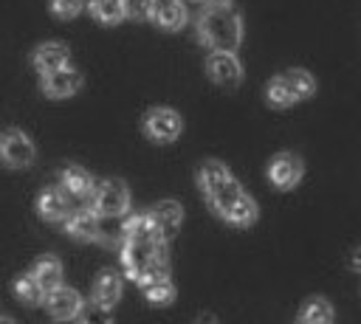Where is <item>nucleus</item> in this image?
<instances>
[{
	"mask_svg": "<svg viewBox=\"0 0 361 324\" xmlns=\"http://www.w3.org/2000/svg\"><path fill=\"white\" fill-rule=\"evenodd\" d=\"M206 73L214 85L234 90L243 82V62L237 59L234 51H212L206 59Z\"/></svg>",
	"mask_w": 361,
	"mask_h": 324,
	"instance_id": "0eeeda50",
	"label": "nucleus"
},
{
	"mask_svg": "<svg viewBox=\"0 0 361 324\" xmlns=\"http://www.w3.org/2000/svg\"><path fill=\"white\" fill-rule=\"evenodd\" d=\"M31 276H34V279L39 282V287L48 293V290H54L56 285H62V262H59L56 256L45 254V256H39V259L34 262Z\"/></svg>",
	"mask_w": 361,
	"mask_h": 324,
	"instance_id": "6ab92c4d",
	"label": "nucleus"
},
{
	"mask_svg": "<svg viewBox=\"0 0 361 324\" xmlns=\"http://www.w3.org/2000/svg\"><path fill=\"white\" fill-rule=\"evenodd\" d=\"M68 59H71V51H68L65 42H42L31 54V65L39 73H48L54 68H62V65H68Z\"/></svg>",
	"mask_w": 361,
	"mask_h": 324,
	"instance_id": "2eb2a0df",
	"label": "nucleus"
},
{
	"mask_svg": "<svg viewBox=\"0 0 361 324\" xmlns=\"http://www.w3.org/2000/svg\"><path fill=\"white\" fill-rule=\"evenodd\" d=\"M121 293H124V279L118 276V270H113V268L99 270V276L93 282V304L113 310L116 301L121 299Z\"/></svg>",
	"mask_w": 361,
	"mask_h": 324,
	"instance_id": "ddd939ff",
	"label": "nucleus"
},
{
	"mask_svg": "<svg viewBox=\"0 0 361 324\" xmlns=\"http://www.w3.org/2000/svg\"><path fill=\"white\" fill-rule=\"evenodd\" d=\"M87 8L90 14L104 23V25H116L124 20V8H121V0H87Z\"/></svg>",
	"mask_w": 361,
	"mask_h": 324,
	"instance_id": "4be33fe9",
	"label": "nucleus"
},
{
	"mask_svg": "<svg viewBox=\"0 0 361 324\" xmlns=\"http://www.w3.org/2000/svg\"><path fill=\"white\" fill-rule=\"evenodd\" d=\"M93 211L96 214H110V217H121L130 211V189L121 177H107L102 183L93 186Z\"/></svg>",
	"mask_w": 361,
	"mask_h": 324,
	"instance_id": "20e7f679",
	"label": "nucleus"
},
{
	"mask_svg": "<svg viewBox=\"0 0 361 324\" xmlns=\"http://www.w3.org/2000/svg\"><path fill=\"white\" fill-rule=\"evenodd\" d=\"M299 324H330L333 321V304L324 296H313L302 304V310L296 313Z\"/></svg>",
	"mask_w": 361,
	"mask_h": 324,
	"instance_id": "aec40b11",
	"label": "nucleus"
},
{
	"mask_svg": "<svg viewBox=\"0 0 361 324\" xmlns=\"http://www.w3.org/2000/svg\"><path fill=\"white\" fill-rule=\"evenodd\" d=\"M155 3L158 0H121V8H124V17L144 23V20H152Z\"/></svg>",
	"mask_w": 361,
	"mask_h": 324,
	"instance_id": "a878e982",
	"label": "nucleus"
},
{
	"mask_svg": "<svg viewBox=\"0 0 361 324\" xmlns=\"http://www.w3.org/2000/svg\"><path fill=\"white\" fill-rule=\"evenodd\" d=\"M14 293H17V299L23 301V304H39L42 301V296H45V290L39 287V282L31 276V273H20L17 279H14Z\"/></svg>",
	"mask_w": 361,
	"mask_h": 324,
	"instance_id": "393cba45",
	"label": "nucleus"
},
{
	"mask_svg": "<svg viewBox=\"0 0 361 324\" xmlns=\"http://www.w3.org/2000/svg\"><path fill=\"white\" fill-rule=\"evenodd\" d=\"M59 177H62V192H65L68 197L87 200V197L93 194L96 180H93V175H90L85 166H79V163H68V166L62 169Z\"/></svg>",
	"mask_w": 361,
	"mask_h": 324,
	"instance_id": "4468645a",
	"label": "nucleus"
},
{
	"mask_svg": "<svg viewBox=\"0 0 361 324\" xmlns=\"http://www.w3.org/2000/svg\"><path fill=\"white\" fill-rule=\"evenodd\" d=\"M138 287H141L144 299H147L149 304H155V307H166V304H172V301H175V285H172L169 273L149 276V279L138 282Z\"/></svg>",
	"mask_w": 361,
	"mask_h": 324,
	"instance_id": "a211bd4d",
	"label": "nucleus"
},
{
	"mask_svg": "<svg viewBox=\"0 0 361 324\" xmlns=\"http://www.w3.org/2000/svg\"><path fill=\"white\" fill-rule=\"evenodd\" d=\"M0 161L11 169H28L37 161V147L23 130L8 127L0 135Z\"/></svg>",
	"mask_w": 361,
	"mask_h": 324,
	"instance_id": "39448f33",
	"label": "nucleus"
},
{
	"mask_svg": "<svg viewBox=\"0 0 361 324\" xmlns=\"http://www.w3.org/2000/svg\"><path fill=\"white\" fill-rule=\"evenodd\" d=\"M189 11H186V3L183 0H158L155 3V11H152V23L164 31H178L183 28Z\"/></svg>",
	"mask_w": 361,
	"mask_h": 324,
	"instance_id": "f3484780",
	"label": "nucleus"
},
{
	"mask_svg": "<svg viewBox=\"0 0 361 324\" xmlns=\"http://www.w3.org/2000/svg\"><path fill=\"white\" fill-rule=\"evenodd\" d=\"M45 304H48V313L56 318V321H71V318H79L85 301L82 296L73 290V287H65V285H56L54 290H48L45 296Z\"/></svg>",
	"mask_w": 361,
	"mask_h": 324,
	"instance_id": "9b49d317",
	"label": "nucleus"
},
{
	"mask_svg": "<svg viewBox=\"0 0 361 324\" xmlns=\"http://www.w3.org/2000/svg\"><path fill=\"white\" fill-rule=\"evenodd\" d=\"M121 237H124V214H121V217L99 214V223H96V242L113 248V245H121Z\"/></svg>",
	"mask_w": 361,
	"mask_h": 324,
	"instance_id": "412c9836",
	"label": "nucleus"
},
{
	"mask_svg": "<svg viewBox=\"0 0 361 324\" xmlns=\"http://www.w3.org/2000/svg\"><path fill=\"white\" fill-rule=\"evenodd\" d=\"M147 217H149L152 228L158 231V237L169 242V239L178 234L180 223H183V206H180L178 200H158V203L147 211Z\"/></svg>",
	"mask_w": 361,
	"mask_h": 324,
	"instance_id": "9d476101",
	"label": "nucleus"
},
{
	"mask_svg": "<svg viewBox=\"0 0 361 324\" xmlns=\"http://www.w3.org/2000/svg\"><path fill=\"white\" fill-rule=\"evenodd\" d=\"M82 85H85L82 73L71 65H62V68H54V70L42 73V82H39V87L48 99H71L73 93L82 90Z\"/></svg>",
	"mask_w": 361,
	"mask_h": 324,
	"instance_id": "6e6552de",
	"label": "nucleus"
},
{
	"mask_svg": "<svg viewBox=\"0 0 361 324\" xmlns=\"http://www.w3.org/2000/svg\"><path fill=\"white\" fill-rule=\"evenodd\" d=\"M183 132V118L172 107H152L144 116V135L155 144H172Z\"/></svg>",
	"mask_w": 361,
	"mask_h": 324,
	"instance_id": "423d86ee",
	"label": "nucleus"
},
{
	"mask_svg": "<svg viewBox=\"0 0 361 324\" xmlns=\"http://www.w3.org/2000/svg\"><path fill=\"white\" fill-rule=\"evenodd\" d=\"M282 76H285L288 87L293 90V96H296L299 101L307 99V96H313V90H316V79H313L305 68H290V70H285Z\"/></svg>",
	"mask_w": 361,
	"mask_h": 324,
	"instance_id": "5701e85b",
	"label": "nucleus"
},
{
	"mask_svg": "<svg viewBox=\"0 0 361 324\" xmlns=\"http://www.w3.org/2000/svg\"><path fill=\"white\" fill-rule=\"evenodd\" d=\"M68 211H71V197L62 192V186H48V189L39 192V197H37V214L42 220L59 223V220L68 217Z\"/></svg>",
	"mask_w": 361,
	"mask_h": 324,
	"instance_id": "f8f14e48",
	"label": "nucleus"
},
{
	"mask_svg": "<svg viewBox=\"0 0 361 324\" xmlns=\"http://www.w3.org/2000/svg\"><path fill=\"white\" fill-rule=\"evenodd\" d=\"M197 39L212 51H237L243 42V17L231 3L206 6L197 17Z\"/></svg>",
	"mask_w": 361,
	"mask_h": 324,
	"instance_id": "7ed1b4c3",
	"label": "nucleus"
},
{
	"mask_svg": "<svg viewBox=\"0 0 361 324\" xmlns=\"http://www.w3.org/2000/svg\"><path fill=\"white\" fill-rule=\"evenodd\" d=\"M197 186L220 220L237 228H248L251 223H257L259 217L257 200L240 186V180L228 172L223 161H214V158L203 161L197 169Z\"/></svg>",
	"mask_w": 361,
	"mask_h": 324,
	"instance_id": "f257e3e1",
	"label": "nucleus"
},
{
	"mask_svg": "<svg viewBox=\"0 0 361 324\" xmlns=\"http://www.w3.org/2000/svg\"><path fill=\"white\" fill-rule=\"evenodd\" d=\"M302 175H305V163L293 152H279L268 163V177L276 189H293L302 180Z\"/></svg>",
	"mask_w": 361,
	"mask_h": 324,
	"instance_id": "1a4fd4ad",
	"label": "nucleus"
},
{
	"mask_svg": "<svg viewBox=\"0 0 361 324\" xmlns=\"http://www.w3.org/2000/svg\"><path fill=\"white\" fill-rule=\"evenodd\" d=\"M85 8V0H51V14L59 20H73Z\"/></svg>",
	"mask_w": 361,
	"mask_h": 324,
	"instance_id": "bb28decb",
	"label": "nucleus"
},
{
	"mask_svg": "<svg viewBox=\"0 0 361 324\" xmlns=\"http://www.w3.org/2000/svg\"><path fill=\"white\" fill-rule=\"evenodd\" d=\"M265 96H268V104L271 107H290V104H296L299 99L293 96V90L288 87V82H285V76L279 73V76H274L271 82H268V90H265Z\"/></svg>",
	"mask_w": 361,
	"mask_h": 324,
	"instance_id": "b1692460",
	"label": "nucleus"
},
{
	"mask_svg": "<svg viewBox=\"0 0 361 324\" xmlns=\"http://www.w3.org/2000/svg\"><path fill=\"white\" fill-rule=\"evenodd\" d=\"M96 223H99V214L93 208H76L65 217V234L82 242H96Z\"/></svg>",
	"mask_w": 361,
	"mask_h": 324,
	"instance_id": "dca6fc26",
	"label": "nucleus"
},
{
	"mask_svg": "<svg viewBox=\"0 0 361 324\" xmlns=\"http://www.w3.org/2000/svg\"><path fill=\"white\" fill-rule=\"evenodd\" d=\"M169 242L158 237L147 211L124 217V237H121V262L127 276L138 285L149 276L169 273Z\"/></svg>",
	"mask_w": 361,
	"mask_h": 324,
	"instance_id": "f03ea898",
	"label": "nucleus"
}]
</instances>
